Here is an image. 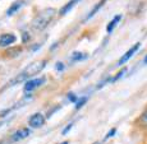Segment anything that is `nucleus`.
Masks as SVG:
<instances>
[{
  "label": "nucleus",
  "mask_w": 147,
  "mask_h": 144,
  "mask_svg": "<svg viewBox=\"0 0 147 144\" xmlns=\"http://www.w3.org/2000/svg\"><path fill=\"white\" fill-rule=\"evenodd\" d=\"M23 5H24V0H16V1H14L13 4L10 5L9 8H8L7 15H8V17H12L13 14H16L19 9H21L22 7H23Z\"/></svg>",
  "instance_id": "8"
},
{
  "label": "nucleus",
  "mask_w": 147,
  "mask_h": 144,
  "mask_svg": "<svg viewBox=\"0 0 147 144\" xmlns=\"http://www.w3.org/2000/svg\"><path fill=\"white\" fill-rule=\"evenodd\" d=\"M21 52H22L21 46H16V47H13V49H8L7 51H5L8 58H16V56H18Z\"/></svg>",
  "instance_id": "14"
},
{
  "label": "nucleus",
  "mask_w": 147,
  "mask_h": 144,
  "mask_svg": "<svg viewBox=\"0 0 147 144\" xmlns=\"http://www.w3.org/2000/svg\"><path fill=\"white\" fill-rule=\"evenodd\" d=\"M30 38H31V36H30V33L28 32L22 33V42H23V44H27V42L30 41Z\"/></svg>",
  "instance_id": "20"
},
{
  "label": "nucleus",
  "mask_w": 147,
  "mask_h": 144,
  "mask_svg": "<svg viewBox=\"0 0 147 144\" xmlns=\"http://www.w3.org/2000/svg\"><path fill=\"white\" fill-rule=\"evenodd\" d=\"M136 123H137V125L140 126L141 129H146L147 130V107L143 110V112L140 115V117L137 119Z\"/></svg>",
  "instance_id": "10"
},
{
  "label": "nucleus",
  "mask_w": 147,
  "mask_h": 144,
  "mask_svg": "<svg viewBox=\"0 0 147 144\" xmlns=\"http://www.w3.org/2000/svg\"><path fill=\"white\" fill-rule=\"evenodd\" d=\"M105 3H106V0H100V1H98L97 4H96L95 7L91 9V12H90L88 14H87V17H86V21H88V19H91L94 15H96V13H97L98 10H100L101 8H102L104 5H105Z\"/></svg>",
  "instance_id": "12"
},
{
  "label": "nucleus",
  "mask_w": 147,
  "mask_h": 144,
  "mask_svg": "<svg viewBox=\"0 0 147 144\" xmlns=\"http://www.w3.org/2000/svg\"><path fill=\"white\" fill-rule=\"evenodd\" d=\"M12 110H13V107H10V109H7V110H3V111L0 112V117H5L10 111H12Z\"/></svg>",
  "instance_id": "22"
},
{
  "label": "nucleus",
  "mask_w": 147,
  "mask_h": 144,
  "mask_svg": "<svg viewBox=\"0 0 147 144\" xmlns=\"http://www.w3.org/2000/svg\"><path fill=\"white\" fill-rule=\"evenodd\" d=\"M94 144H104V143H102V142H98V140H97V142H95Z\"/></svg>",
  "instance_id": "26"
},
{
  "label": "nucleus",
  "mask_w": 147,
  "mask_h": 144,
  "mask_svg": "<svg viewBox=\"0 0 147 144\" xmlns=\"http://www.w3.org/2000/svg\"><path fill=\"white\" fill-rule=\"evenodd\" d=\"M87 101H88V97H87V96H83V97H78L77 102L74 103V109H76V110H81L82 107H83V106L87 103Z\"/></svg>",
  "instance_id": "15"
},
{
  "label": "nucleus",
  "mask_w": 147,
  "mask_h": 144,
  "mask_svg": "<svg viewBox=\"0 0 147 144\" xmlns=\"http://www.w3.org/2000/svg\"><path fill=\"white\" fill-rule=\"evenodd\" d=\"M56 9L54 8H46V9L41 10L40 13L36 14V17L31 22V27L35 31H44L45 28L51 23V21L56 15Z\"/></svg>",
  "instance_id": "2"
},
{
  "label": "nucleus",
  "mask_w": 147,
  "mask_h": 144,
  "mask_svg": "<svg viewBox=\"0 0 147 144\" xmlns=\"http://www.w3.org/2000/svg\"><path fill=\"white\" fill-rule=\"evenodd\" d=\"M146 144H147V137H146Z\"/></svg>",
  "instance_id": "28"
},
{
  "label": "nucleus",
  "mask_w": 147,
  "mask_h": 144,
  "mask_svg": "<svg viewBox=\"0 0 147 144\" xmlns=\"http://www.w3.org/2000/svg\"><path fill=\"white\" fill-rule=\"evenodd\" d=\"M30 135H31V129L30 128H21V129H18V130H16L9 137V143L21 142V140L28 138Z\"/></svg>",
  "instance_id": "5"
},
{
  "label": "nucleus",
  "mask_w": 147,
  "mask_h": 144,
  "mask_svg": "<svg viewBox=\"0 0 147 144\" xmlns=\"http://www.w3.org/2000/svg\"><path fill=\"white\" fill-rule=\"evenodd\" d=\"M86 58H88V55L84 52H81V51H74L70 55V61H73V63H77V61H82L84 60Z\"/></svg>",
  "instance_id": "13"
},
{
  "label": "nucleus",
  "mask_w": 147,
  "mask_h": 144,
  "mask_svg": "<svg viewBox=\"0 0 147 144\" xmlns=\"http://www.w3.org/2000/svg\"><path fill=\"white\" fill-rule=\"evenodd\" d=\"M45 80H46V78H45V77H40V78H31V79H28V80L24 82L23 91L26 92L27 94H30V93H31V92H33L36 88L41 87L42 84L45 83Z\"/></svg>",
  "instance_id": "3"
},
{
  "label": "nucleus",
  "mask_w": 147,
  "mask_h": 144,
  "mask_svg": "<svg viewBox=\"0 0 147 144\" xmlns=\"http://www.w3.org/2000/svg\"><path fill=\"white\" fill-rule=\"evenodd\" d=\"M120 19H121V14H117V15H115L114 18L109 22V24L106 26V32L107 33H111L113 31H114V28L118 26V23L120 22Z\"/></svg>",
  "instance_id": "11"
},
{
  "label": "nucleus",
  "mask_w": 147,
  "mask_h": 144,
  "mask_svg": "<svg viewBox=\"0 0 147 144\" xmlns=\"http://www.w3.org/2000/svg\"><path fill=\"white\" fill-rule=\"evenodd\" d=\"M45 123H46V117L41 112H36V114L31 115L28 119V125L32 129H40L45 125Z\"/></svg>",
  "instance_id": "4"
},
{
  "label": "nucleus",
  "mask_w": 147,
  "mask_h": 144,
  "mask_svg": "<svg viewBox=\"0 0 147 144\" xmlns=\"http://www.w3.org/2000/svg\"><path fill=\"white\" fill-rule=\"evenodd\" d=\"M143 63H145V64H147V55L145 56V59H143Z\"/></svg>",
  "instance_id": "25"
},
{
  "label": "nucleus",
  "mask_w": 147,
  "mask_h": 144,
  "mask_svg": "<svg viewBox=\"0 0 147 144\" xmlns=\"http://www.w3.org/2000/svg\"><path fill=\"white\" fill-rule=\"evenodd\" d=\"M17 41V36L13 33H3L0 36V47H8Z\"/></svg>",
  "instance_id": "7"
},
{
  "label": "nucleus",
  "mask_w": 147,
  "mask_h": 144,
  "mask_svg": "<svg viewBox=\"0 0 147 144\" xmlns=\"http://www.w3.org/2000/svg\"><path fill=\"white\" fill-rule=\"evenodd\" d=\"M77 3H80V0H69L65 5H63V7L60 8L59 14H60V15H65V14H68L70 10L73 9V8L76 7V4H77Z\"/></svg>",
  "instance_id": "9"
},
{
  "label": "nucleus",
  "mask_w": 147,
  "mask_h": 144,
  "mask_svg": "<svg viewBox=\"0 0 147 144\" xmlns=\"http://www.w3.org/2000/svg\"><path fill=\"white\" fill-rule=\"evenodd\" d=\"M140 47H141V42H136L133 46H132L131 49H129L128 51H127V52L124 54V55L119 59V61H118V66H121V65H124L125 63H128V61L134 56V54L137 52L138 50H140Z\"/></svg>",
  "instance_id": "6"
},
{
  "label": "nucleus",
  "mask_w": 147,
  "mask_h": 144,
  "mask_svg": "<svg viewBox=\"0 0 147 144\" xmlns=\"http://www.w3.org/2000/svg\"><path fill=\"white\" fill-rule=\"evenodd\" d=\"M73 124H74V123H69V124H68V125L65 126V128L63 129V131H61V135H67L68 133L70 131V129L73 128Z\"/></svg>",
  "instance_id": "19"
},
{
  "label": "nucleus",
  "mask_w": 147,
  "mask_h": 144,
  "mask_svg": "<svg viewBox=\"0 0 147 144\" xmlns=\"http://www.w3.org/2000/svg\"><path fill=\"white\" fill-rule=\"evenodd\" d=\"M58 45H59V44H58V42H55V44H54V45H53V46H51V49H50V50H54V49H55V47H56V46H58Z\"/></svg>",
  "instance_id": "24"
},
{
  "label": "nucleus",
  "mask_w": 147,
  "mask_h": 144,
  "mask_svg": "<svg viewBox=\"0 0 147 144\" xmlns=\"http://www.w3.org/2000/svg\"><path fill=\"white\" fill-rule=\"evenodd\" d=\"M117 134V128H111L109 131L106 133V135H105V140H107V139H110V138H113L114 135Z\"/></svg>",
  "instance_id": "18"
},
{
  "label": "nucleus",
  "mask_w": 147,
  "mask_h": 144,
  "mask_svg": "<svg viewBox=\"0 0 147 144\" xmlns=\"http://www.w3.org/2000/svg\"><path fill=\"white\" fill-rule=\"evenodd\" d=\"M64 68H65V65H64L61 61H59V63H56V65H55V69L58 70V72H63L64 70Z\"/></svg>",
  "instance_id": "21"
},
{
  "label": "nucleus",
  "mask_w": 147,
  "mask_h": 144,
  "mask_svg": "<svg viewBox=\"0 0 147 144\" xmlns=\"http://www.w3.org/2000/svg\"><path fill=\"white\" fill-rule=\"evenodd\" d=\"M46 64H47V60H45V59L44 60H37V61H35V63H31L30 65L24 68V70H22L16 78L12 79L9 86H16V84L22 83V82H26L32 77H35L36 74H38L40 72L44 70V68L46 66Z\"/></svg>",
  "instance_id": "1"
},
{
  "label": "nucleus",
  "mask_w": 147,
  "mask_h": 144,
  "mask_svg": "<svg viewBox=\"0 0 147 144\" xmlns=\"http://www.w3.org/2000/svg\"><path fill=\"white\" fill-rule=\"evenodd\" d=\"M127 70H128L127 68H123V69H120L119 72H118L117 74L114 75V77H111V83H115V82H118L119 79L123 78V77H124V74L127 73Z\"/></svg>",
  "instance_id": "16"
},
{
  "label": "nucleus",
  "mask_w": 147,
  "mask_h": 144,
  "mask_svg": "<svg viewBox=\"0 0 147 144\" xmlns=\"http://www.w3.org/2000/svg\"><path fill=\"white\" fill-rule=\"evenodd\" d=\"M67 100L69 101V102H72V103H76L77 102V100H78V96L76 94V93H73V92H69L67 94Z\"/></svg>",
  "instance_id": "17"
},
{
  "label": "nucleus",
  "mask_w": 147,
  "mask_h": 144,
  "mask_svg": "<svg viewBox=\"0 0 147 144\" xmlns=\"http://www.w3.org/2000/svg\"><path fill=\"white\" fill-rule=\"evenodd\" d=\"M59 144H69V142H63V143H59Z\"/></svg>",
  "instance_id": "27"
},
{
  "label": "nucleus",
  "mask_w": 147,
  "mask_h": 144,
  "mask_svg": "<svg viewBox=\"0 0 147 144\" xmlns=\"http://www.w3.org/2000/svg\"><path fill=\"white\" fill-rule=\"evenodd\" d=\"M59 109H60V106H55V107H54V109H51V110H50V112H49V114H47V115H46V116H45V117H47V119H49V117H50V116H51V115L54 114V112H55V111H58Z\"/></svg>",
  "instance_id": "23"
}]
</instances>
